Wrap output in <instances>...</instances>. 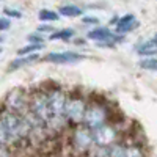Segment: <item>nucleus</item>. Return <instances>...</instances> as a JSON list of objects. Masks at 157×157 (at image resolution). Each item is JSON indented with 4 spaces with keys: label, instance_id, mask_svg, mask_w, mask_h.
Returning a JSON list of instances; mask_svg holds the SVG:
<instances>
[{
    "label": "nucleus",
    "instance_id": "c85d7f7f",
    "mask_svg": "<svg viewBox=\"0 0 157 157\" xmlns=\"http://www.w3.org/2000/svg\"><path fill=\"white\" fill-rule=\"evenodd\" d=\"M151 39H152V41H154V43H155V46H157V33H155V35H154V36H152V38H151Z\"/></svg>",
    "mask_w": 157,
    "mask_h": 157
},
{
    "label": "nucleus",
    "instance_id": "6e6552de",
    "mask_svg": "<svg viewBox=\"0 0 157 157\" xmlns=\"http://www.w3.org/2000/svg\"><path fill=\"white\" fill-rule=\"evenodd\" d=\"M72 143H74V148L77 151H80V152L91 149V146L94 145L91 130L88 127H85V126L77 127L75 132H74V137H72Z\"/></svg>",
    "mask_w": 157,
    "mask_h": 157
},
{
    "label": "nucleus",
    "instance_id": "412c9836",
    "mask_svg": "<svg viewBox=\"0 0 157 157\" xmlns=\"http://www.w3.org/2000/svg\"><path fill=\"white\" fill-rule=\"evenodd\" d=\"M91 157H109V146H96L91 151Z\"/></svg>",
    "mask_w": 157,
    "mask_h": 157
},
{
    "label": "nucleus",
    "instance_id": "a211bd4d",
    "mask_svg": "<svg viewBox=\"0 0 157 157\" xmlns=\"http://www.w3.org/2000/svg\"><path fill=\"white\" fill-rule=\"evenodd\" d=\"M126 146L120 145V143H113L109 146V157H124Z\"/></svg>",
    "mask_w": 157,
    "mask_h": 157
},
{
    "label": "nucleus",
    "instance_id": "f3484780",
    "mask_svg": "<svg viewBox=\"0 0 157 157\" xmlns=\"http://www.w3.org/2000/svg\"><path fill=\"white\" fill-rule=\"evenodd\" d=\"M140 68L145 71L157 72V57H143V60H140Z\"/></svg>",
    "mask_w": 157,
    "mask_h": 157
},
{
    "label": "nucleus",
    "instance_id": "39448f33",
    "mask_svg": "<svg viewBox=\"0 0 157 157\" xmlns=\"http://www.w3.org/2000/svg\"><path fill=\"white\" fill-rule=\"evenodd\" d=\"M30 113L36 116L41 123L49 121V110H47V96L43 93H36L30 101Z\"/></svg>",
    "mask_w": 157,
    "mask_h": 157
},
{
    "label": "nucleus",
    "instance_id": "f8f14e48",
    "mask_svg": "<svg viewBox=\"0 0 157 157\" xmlns=\"http://www.w3.org/2000/svg\"><path fill=\"white\" fill-rule=\"evenodd\" d=\"M36 60H39V57H38L36 54H30V55H21V57L14 58V60H13V61L10 63L8 69H10V71H14V69L24 68V66H27V64L35 63Z\"/></svg>",
    "mask_w": 157,
    "mask_h": 157
},
{
    "label": "nucleus",
    "instance_id": "6ab92c4d",
    "mask_svg": "<svg viewBox=\"0 0 157 157\" xmlns=\"http://www.w3.org/2000/svg\"><path fill=\"white\" fill-rule=\"evenodd\" d=\"M43 47H44V44H30V43H29L25 47H21L17 54H19V55H30V54H33V52L43 49Z\"/></svg>",
    "mask_w": 157,
    "mask_h": 157
},
{
    "label": "nucleus",
    "instance_id": "9b49d317",
    "mask_svg": "<svg viewBox=\"0 0 157 157\" xmlns=\"http://www.w3.org/2000/svg\"><path fill=\"white\" fill-rule=\"evenodd\" d=\"M138 27V21L134 14H126L116 21V33H127Z\"/></svg>",
    "mask_w": 157,
    "mask_h": 157
},
{
    "label": "nucleus",
    "instance_id": "7c9ffc66",
    "mask_svg": "<svg viewBox=\"0 0 157 157\" xmlns=\"http://www.w3.org/2000/svg\"><path fill=\"white\" fill-rule=\"evenodd\" d=\"M0 41H2V38H0Z\"/></svg>",
    "mask_w": 157,
    "mask_h": 157
},
{
    "label": "nucleus",
    "instance_id": "b1692460",
    "mask_svg": "<svg viewBox=\"0 0 157 157\" xmlns=\"http://www.w3.org/2000/svg\"><path fill=\"white\" fill-rule=\"evenodd\" d=\"M8 141H10V137H8V134H6V130H5L2 121H0V146H5Z\"/></svg>",
    "mask_w": 157,
    "mask_h": 157
},
{
    "label": "nucleus",
    "instance_id": "4468645a",
    "mask_svg": "<svg viewBox=\"0 0 157 157\" xmlns=\"http://www.w3.org/2000/svg\"><path fill=\"white\" fill-rule=\"evenodd\" d=\"M75 35V32L72 29H61V30H54L50 35H49V39L50 41H69L72 39Z\"/></svg>",
    "mask_w": 157,
    "mask_h": 157
},
{
    "label": "nucleus",
    "instance_id": "9d476101",
    "mask_svg": "<svg viewBox=\"0 0 157 157\" xmlns=\"http://www.w3.org/2000/svg\"><path fill=\"white\" fill-rule=\"evenodd\" d=\"M6 105H8V110L16 112L19 115L27 109V98L22 93V90H13L11 91L6 98Z\"/></svg>",
    "mask_w": 157,
    "mask_h": 157
},
{
    "label": "nucleus",
    "instance_id": "ddd939ff",
    "mask_svg": "<svg viewBox=\"0 0 157 157\" xmlns=\"http://www.w3.org/2000/svg\"><path fill=\"white\" fill-rule=\"evenodd\" d=\"M137 54L141 57H155L157 55V46L152 39L143 41L141 44L137 46Z\"/></svg>",
    "mask_w": 157,
    "mask_h": 157
},
{
    "label": "nucleus",
    "instance_id": "f03ea898",
    "mask_svg": "<svg viewBox=\"0 0 157 157\" xmlns=\"http://www.w3.org/2000/svg\"><path fill=\"white\" fill-rule=\"evenodd\" d=\"M46 96H47V110H49V121L47 123L61 124L63 118H64L63 112H64V104H66V96L60 90L50 91Z\"/></svg>",
    "mask_w": 157,
    "mask_h": 157
},
{
    "label": "nucleus",
    "instance_id": "423d86ee",
    "mask_svg": "<svg viewBox=\"0 0 157 157\" xmlns=\"http://www.w3.org/2000/svg\"><path fill=\"white\" fill-rule=\"evenodd\" d=\"M91 134L96 146H110L116 140V130L109 124H102L101 127L91 130Z\"/></svg>",
    "mask_w": 157,
    "mask_h": 157
},
{
    "label": "nucleus",
    "instance_id": "0eeeda50",
    "mask_svg": "<svg viewBox=\"0 0 157 157\" xmlns=\"http://www.w3.org/2000/svg\"><path fill=\"white\" fill-rule=\"evenodd\" d=\"M86 38L91 41L98 43L99 46H105V47H112L116 41V35L113 32H110L107 27H94L93 30H90L86 33Z\"/></svg>",
    "mask_w": 157,
    "mask_h": 157
},
{
    "label": "nucleus",
    "instance_id": "a878e982",
    "mask_svg": "<svg viewBox=\"0 0 157 157\" xmlns=\"http://www.w3.org/2000/svg\"><path fill=\"white\" fill-rule=\"evenodd\" d=\"M11 27V19H8L6 16L0 17V32H6Z\"/></svg>",
    "mask_w": 157,
    "mask_h": 157
},
{
    "label": "nucleus",
    "instance_id": "20e7f679",
    "mask_svg": "<svg viewBox=\"0 0 157 157\" xmlns=\"http://www.w3.org/2000/svg\"><path fill=\"white\" fill-rule=\"evenodd\" d=\"M107 120V113L105 109L101 105H91L85 110L83 115V124L85 127H88L90 130H94L98 127H101L102 124H105Z\"/></svg>",
    "mask_w": 157,
    "mask_h": 157
},
{
    "label": "nucleus",
    "instance_id": "bb28decb",
    "mask_svg": "<svg viewBox=\"0 0 157 157\" xmlns=\"http://www.w3.org/2000/svg\"><path fill=\"white\" fill-rule=\"evenodd\" d=\"M38 32L41 33V35H44V33H52V32H54V27H52V25H49V24H44V25H39V27H38Z\"/></svg>",
    "mask_w": 157,
    "mask_h": 157
},
{
    "label": "nucleus",
    "instance_id": "f257e3e1",
    "mask_svg": "<svg viewBox=\"0 0 157 157\" xmlns=\"http://www.w3.org/2000/svg\"><path fill=\"white\" fill-rule=\"evenodd\" d=\"M0 121H2L6 134L10 137V141H14V140L25 137L30 130L27 121L24 120V116L16 112H11V110H5L0 113Z\"/></svg>",
    "mask_w": 157,
    "mask_h": 157
},
{
    "label": "nucleus",
    "instance_id": "1a4fd4ad",
    "mask_svg": "<svg viewBox=\"0 0 157 157\" xmlns=\"http://www.w3.org/2000/svg\"><path fill=\"white\" fill-rule=\"evenodd\" d=\"M85 55L78 54V52H72V50H68V52H50L44 57L46 61L49 63H57V64H66V63H75V61H80L83 60Z\"/></svg>",
    "mask_w": 157,
    "mask_h": 157
},
{
    "label": "nucleus",
    "instance_id": "cd10ccee",
    "mask_svg": "<svg viewBox=\"0 0 157 157\" xmlns=\"http://www.w3.org/2000/svg\"><path fill=\"white\" fill-rule=\"evenodd\" d=\"M0 157H10L8 149H6V145L5 146H0Z\"/></svg>",
    "mask_w": 157,
    "mask_h": 157
},
{
    "label": "nucleus",
    "instance_id": "7ed1b4c3",
    "mask_svg": "<svg viewBox=\"0 0 157 157\" xmlns=\"http://www.w3.org/2000/svg\"><path fill=\"white\" fill-rule=\"evenodd\" d=\"M85 110H86V107H85V102L82 99L71 98V99H66L63 116L66 118V120H69L71 123H82Z\"/></svg>",
    "mask_w": 157,
    "mask_h": 157
},
{
    "label": "nucleus",
    "instance_id": "dca6fc26",
    "mask_svg": "<svg viewBox=\"0 0 157 157\" xmlns=\"http://www.w3.org/2000/svg\"><path fill=\"white\" fill-rule=\"evenodd\" d=\"M38 17L41 22H57L60 19V14L58 11H54V10H49V8H43L41 11L38 13Z\"/></svg>",
    "mask_w": 157,
    "mask_h": 157
},
{
    "label": "nucleus",
    "instance_id": "aec40b11",
    "mask_svg": "<svg viewBox=\"0 0 157 157\" xmlns=\"http://www.w3.org/2000/svg\"><path fill=\"white\" fill-rule=\"evenodd\" d=\"M124 157H145V154L138 146H127L124 151Z\"/></svg>",
    "mask_w": 157,
    "mask_h": 157
},
{
    "label": "nucleus",
    "instance_id": "4be33fe9",
    "mask_svg": "<svg viewBox=\"0 0 157 157\" xmlns=\"http://www.w3.org/2000/svg\"><path fill=\"white\" fill-rule=\"evenodd\" d=\"M27 41L30 44H44V36L39 32H36V33H32L27 36Z\"/></svg>",
    "mask_w": 157,
    "mask_h": 157
},
{
    "label": "nucleus",
    "instance_id": "393cba45",
    "mask_svg": "<svg viewBox=\"0 0 157 157\" xmlns=\"http://www.w3.org/2000/svg\"><path fill=\"white\" fill-rule=\"evenodd\" d=\"M82 24H85V25H99V19L96 17V16H83L82 17Z\"/></svg>",
    "mask_w": 157,
    "mask_h": 157
},
{
    "label": "nucleus",
    "instance_id": "c756f323",
    "mask_svg": "<svg viewBox=\"0 0 157 157\" xmlns=\"http://www.w3.org/2000/svg\"><path fill=\"white\" fill-rule=\"evenodd\" d=\"M0 54H2V47H0Z\"/></svg>",
    "mask_w": 157,
    "mask_h": 157
},
{
    "label": "nucleus",
    "instance_id": "5701e85b",
    "mask_svg": "<svg viewBox=\"0 0 157 157\" xmlns=\"http://www.w3.org/2000/svg\"><path fill=\"white\" fill-rule=\"evenodd\" d=\"M3 13L8 19H21L22 17V13L19 10H14V8H5Z\"/></svg>",
    "mask_w": 157,
    "mask_h": 157
},
{
    "label": "nucleus",
    "instance_id": "2eb2a0df",
    "mask_svg": "<svg viewBox=\"0 0 157 157\" xmlns=\"http://www.w3.org/2000/svg\"><path fill=\"white\" fill-rule=\"evenodd\" d=\"M58 14L64 17H78L83 14V10L77 5H63L58 8Z\"/></svg>",
    "mask_w": 157,
    "mask_h": 157
}]
</instances>
